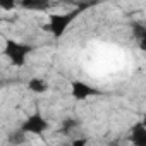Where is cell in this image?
Here are the masks:
<instances>
[{"mask_svg":"<svg viewBox=\"0 0 146 146\" xmlns=\"http://www.w3.org/2000/svg\"><path fill=\"white\" fill-rule=\"evenodd\" d=\"M132 33H134V36L137 38V41L143 45L144 40H146V28H144V24H143V23H134V24H132Z\"/></svg>","mask_w":146,"mask_h":146,"instance_id":"30bf717a","label":"cell"},{"mask_svg":"<svg viewBox=\"0 0 146 146\" xmlns=\"http://www.w3.org/2000/svg\"><path fill=\"white\" fill-rule=\"evenodd\" d=\"M70 146H88V139L86 137H78V139L72 141Z\"/></svg>","mask_w":146,"mask_h":146,"instance_id":"7c38bea8","label":"cell"},{"mask_svg":"<svg viewBox=\"0 0 146 146\" xmlns=\"http://www.w3.org/2000/svg\"><path fill=\"white\" fill-rule=\"evenodd\" d=\"M131 143L132 146H146V127L143 122H137L134 124L132 127V132H131Z\"/></svg>","mask_w":146,"mask_h":146,"instance_id":"5b68a950","label":"cell"},{"mask_svg":"<svg viewBox=\"0 0 146 146\" xmlns=\"http://www.w3.org/2000/svg\"><path fill=\"white\" fill-rule=\"evenodd\" d=\"M78 127H79V120H76V119H65V120L62 122V127H60V131H62V134L69 136L72 131H76Z\"/></svg>","mask_w":146,"mask_h":146,"instance_id":"9c48e42d","label":"cell"},{"mask_svg":"<svg viewBox=\"0 0 146 146\" xmlns=\"http://www.w3.org/2000/svg\"><path fill=\"white\" fill-rule=\"evenodd\" d=\"M2 21H4V19H2V17H0V23H2Z\"/></svg>","mask_w":146,"mask_h":146,"instance_id":"4fadbf2b","label":"cell"},{"mask_svg":"<svg viewBox=\"0 0 146 146\" xmlns=\"http://www.w3.org/2000/svg\"><path fill=\"white\" fill-rule=\"evenodd\" d=\"M81 14L79 9L69 11V12H60V14H48V23L45 24V31H48L53 38H62L64 33L69 29V26L78 19Z\"/></svg>","mask_w":146,"mask_h":146,"instance_id":"6da1fadb","label":"cell"},{"mask_svg":"<svg viewBox=\"0 0 146 146\" xmlns=\"http://www.w3.org/2000/svg\"><path fill=\"white\" fill-rule=\"evenodd\" d=\"M17 7V4L16 2H0V9L2 11H5V12H9V11H14Z\"/></svg>","mask_w":146,"mask_h":146,"instance_id":"8fae6325","label":"cell"},{"mask_svg":"<svg viewBox=\"0 0 146 146\" xmlns=\"http://www.w3.org/2000/svg\"><path fill=\"white\" fill-rule=\"evenodd\" d=\"M21 9H26V11H46L50 9V4L45 2V0H24V2L17 4Z\"/></svg>","mask_w":146,"mask_h":146,"instance_id":"8992f818","label":"cell"},{"mask_svg":"<svg viewBox=\"0 0 146 146\" xmlns=\"http://www.w3.org/2000/svg\"><path fill=\"white\" fill-rule=\"evenodd\" d=\"M50 127L48 120L43 117L41 112H35L31 113L19 127V131H23L24 134H33V136H41L46 129Z\"/></svg>","mask_w":146,"mask_h":146,"instance_id":"3957f363","label":"cell"},{"mask_svg":"<svg viewBox=\"0 0 146 146\" xmlns=\"http://www.w3.org/2000/svg\"><path fill=\"white\" fill-rule=\"evenodd\" d=\"M28 88H29L33 93L41 95V93H45V91L48 90V84H46V81L41 79V78H31V79L28 81Z\"/></svg>","mask_w":146,"mask_h":146,"instance_id":"52a82bcc","label":"cell"},{"mask_svg":"<svg viewBox=\"0 0 146 146\" xmlns=\"http://www.w3.org/2000/svg\"><path fill=\"white\" fill-rule=\"evenodd\" d=\"M70 95L78 102H84V100H88L91 96H100L102 91L98 88L84 83V81H72L70 83Z\"/></svg>","mask_w":146,"mask_h":146,"instance_id":"277c9868","label":"cell"},{"mask_svg":"<svg viewBox=\"0 0 146 146\" xmlns=\"http://www.w3.org/2000/svg\"><path fill=\"white\" fill-rule=\"evenodd\" d=\"M24 141H26V134L23 131H19V129H16L14 132H11L9 137H7V143L11 146H21Z\"/></svg>","mask_w":146,"mask_h":146,"instance_id":"ba28073f","label":"cell"},{"mask_svg":"<svg viewBox=\"0 0 146 146\" xmlns=\"http://www.w3.org/2000/svg\"><path fill=\"white\" fill-rule=\"evenodd\" d=\"M112 146H119V144H112Z\"/></svg>","mask_w":146,"mask_h":146,"instance_id":"5bb4252c","label":"cell"},{"mask_svg":"<svg viewBox=\"0 0 146 146\" xmlns=\"http://www.w3.org/2000/svg\"><path fill=\"white\" fill-rule=\"evenodd\" d=\"M35 50L33 45L24 43V41H17V40H5V46H4V55L11 60L12 65L16 67H23L28 62V57L31 55V52Z\"/></svg>","mask_w":146,"mask_h":146,"instance_id":"7a4b0ae2","label":"cell"}]
</instances>
